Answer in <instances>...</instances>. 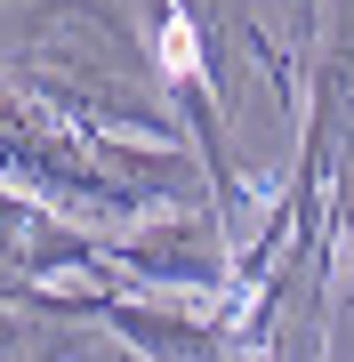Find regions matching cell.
<instances>
[{
	"instance_id": "6da1fadb",
	"label": "cell",
	"mask_w": 354,
	"mask_h": 362,
	"mask_svg": "<svg viewBox=\"0 0 354 362\" xmlns=\"http://www.w3.org/2000/svg\"><path fill=\"white\" fill-rule=\"evenodd\" d=\"M170 65H177V73L194 65V33H185V25H170Z\"/></svg>"
}]
</instances>
